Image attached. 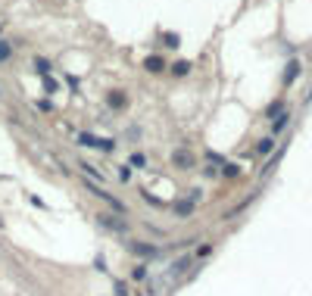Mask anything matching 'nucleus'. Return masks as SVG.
I'll return each instance as SVG.
<instances>
[{
  "instance_id": "f257e3e1",
  "label": "nucleus",
  "mask_w": 312,
  "mask_h": 296,
  "mask_svg": "<svg viewBox=\"0 0 312 296\" xmlns=\"http://www.w3.org/2000/svg\"><path fill=\"white\" fill-rule=\"evenodd\" d=\"M84 187H88L91 193H94V197H97V200H103V203H106V206H109V209H113V212H116V215H128V206H125V203H122L119 197H113V193H106L103 187H94V184H91V181H84Z\"/></svg>"
},
{
  "instance_id": "f03ea898",
  "label": "nucleus",
  "mask_w": 312,
  "mask_h": 296,
  "mask_svg": "<svg viewBox=\"0 0 312 296\" xmlns=\"http://www.w3.org/2000/svg\"><path fill=\"white\" fill-rule=\"evenodd\" d=\"M191 265H193V256H181V259H175V262H172V265H168V268H166V272L159 274V277H163V284H168V281H178V277H181L184 272H188Z\"/></svg>"
},
{
  "instance_id": "7ed1b4c3",
  "label": "nucleus",
  "mask_w": 312,
  "mask_h": 296,
  "mask_svg": "<svg viewBox=\"0 0 312 296\" xmlns=\"http://www.w3.org/2000/svg\"><path fill=\"white\" fill-rule=\"evenodd\" d=\"M94 222L103 228V231H113V234H125L128 231V222H122L119 215H106V212H97Z\"/></svg>"
},
{
  "instance_id": "20e7f679",
  "label": "nucleus",
  "mask_w": 312,
  "mask_h": 296,
  "mask_svg": "<svg viewBox=\"0 0 312 296\" xmlns=\"http://www.w3.org/2000/svg\"><path fill=\"white\" fill-rule=\"evenodd\" d=\"M78 143H81V147L103 150V153H113V150H116V140H109V137H97V134H78Z\"/></svg>"
},
{
  "instance_id": "39448f33",
  "label": "nucleus",
  "mask_w": 312,
  "mask_h": 296,
  "mask_svg": "<svg viewBox=\"0 0 312 296\" xmlns=\"http://www.w3.org/2000/svg\"><path fill=\"white\" fill-rule=\"evenodd\" d=\"M193 209H197V200L188 197V200H178V203H175V206H172V212L178 215V218H191V215H193Z\"/></svg>"
},
{
  "instance_id": "423d86ee",
  "label": "nucleus",
  "mask_w": 312,
  "mask_h": 296,
  "mask_svg": "<svg viewBox=\"0 0 312 296\" xmlns=\"http://www.w3.org/2000/svg\"><path fill=\"white\" fill-rule=\"evenodd\" d=\"M172 165L181 168V172H188V168H193V156L188 153V150H175V153H172Z\"/></svg>"
},
{
  "instance_id": "0eeeda50",
  "label": "nucleus",
  "mask_w": 312,
  "mask_h": 296,
  "mask_svg": "<svg viewBox=\"0 0 312 296\" xmlns=\"http://www.w3.org/2000/svg\"><path fill=\"white\" fill-rule=\"evenodd\" d=\"M128 250L134 252V256H144V259H153L156 252H159L153 243H138V240H131V243H128Z\"/></svg>"
},
{
  "instance_id": "6e6552de",
  "label": "nucleus",
  "mask_w": 312,
  "mask_h": 296,
  "mask_svg": "<svg viewBox=\"0 0 312 296\" xmlns=\"http://www.w3.org/2000/svg\"><path fill=\"white\" fill-rule=\"evenodd\" d=\"M144 69H147V72H153V75H156V72H163V69H166V59H163V56H156V53H153V56H147V59H144Z\"/></svg>"
},
{
  "instance_id": "1a4fd4ad",
  "label": "nucleus",
  "mask_w": 312,
  "mask_h": 296,
  "mask_svg": "<svg viewBox=\"0 0 312 296\" xmlns=\"http://www.w3.org/2000/svg\"><path fill=\"white\" fill-rule=\"evenodd\" d=\"M106 103H109V109H122L125 103H128V97L122 94V91H109V97H106Z\"/></svg>"
},
{
  "instance_id": "9d476101",
  "label": "nucleus",
  "mask_w": 312,
  "mask_h": 296,
  "mask_svg": "<svg viewBox=\"0 0 312 296\" xmlns=\"http://www.w3.org/2000/svg\"><path fill=\"white\" fill-rule=\"evenodd\" d=\"M288 125H290V113H281V115H278L275 122H272V137H278V134L288 128Z\"/></svg>"
},
{
  "instance_id": "9b49d317",
  "label": "nucleus",
  "mask_w": 312,
  "mask_h": 296,
  "mask_svg": "<svg viewBox=\"0 0 312 296\" xmlns=\"http://www.w3.org/2000/svg\"><path fill=\"white\" fill-rule=\"evenodd\" d=\"M256 153H259V156H268V153H275V137H272V134H268V137H263V140L256 143Z\"/></svg>"
},
{
  "instance_id": "f8f14e48",
  "label": "nucleus",
  "mask_w": 312,
  "mask_h": 296,
  "mask_svg": "<svg viewBox=\"0 0 312 296\" xmlns=\"http://www.w3.org/2000/svg\"><path fill=\"white\" fill-rule=\"evenodd\" d=\"M297 75H300V63H297V59H290V63L284 66V84H290Z\"/></svg>"
},
{
  "instance_id": "ddd939ff",
  "label": "nucleus",
  "mask_w": 312,
  "mask_h": 296,
  "mask_svg": "<svg viewBox=\"0 0 312 296\" xmlns=\"http://www.w3.org/2000/svg\"><path fill=\"white\" fill-rule=\"evenodd\" d=\"M131 277H134V281H141V284H147V281H150V268H147V265H134Z\"/></svg>"
},
{
  "instance_id": "4468645a",
  "label": "nucleus",
  "mask_w": 312,
  "mask_h": 296,
  "mask_svg": "<svg viewBox=\"0 0 312 296\" xmlns=\"http://www.w3.org/2000/svg\"><path fill=\"white\" fill-rule=\"evenodd\" d=\"M168 69H172V75H178V78H181V75H188V72H191V63H188V59H178V63L168 66Z\"/></svg>"
},
{
  "instance_id": "2eb2a0df",
  "label": "nucleus",
  "mask_w": 312,
  "mask_h": 296,
  "mask_svg": "<svg viewBox=\"0 0 312 296\" xmlns=\"http://www.w3.org/2000/svg\"><path fill=\"white\" fill-rule=\"evenodd\" d=\"M10 56H13V44L0 38V63H10Z\"/></svg>"
},
{
  "instance_id": "dca6fc26",
  "label": "nucleus",
  "mask_w": 312,
  "mask_h": 296,
  "mask_svg": "<svg viewBox=\"0 0 312 296\" xmlns=\"http://www.w3.org/2000/svg\"><path fill=\"white\" fill-rule=\"evenodd\" d=\"M113 296H131L128 284H125V281H116V284H113Z\"/></svg>"
},
{
  "instance_id": "f3484780",
  "label": "nucleus",
  "mask_w": 312,
  "mask_h": 296,
  "mask_svg": "<svg viewBox=\"0 0 312 296\" xmlns=\"http://www.w3.org/2000/svg\"><path fill=\"white\" fill-rule=\"evenodd\" d=\"M78 168H81V172H84V175H94V181H103V172H97V168H94V165H88V162H81Z\"/></svg>"
},
{
  "instance_id": "a211bd4d",
  "label": "nucleus",
  "mask_w": 312,
  "mask_h": 296,
  "mask_svg": "<svg viewBox=\"0 0 312 296\" xmlns=\"http://www.w3.org/2000/svg\"><path fill=\"white\" fill-rule=\"evenodd\" d=\"M209 252H213V243H200V247H197V252H193V256H197V259H206Z\"/></svg>"
},
{
  "instance_id": "6ab92c4d",
  "label": "nucleus",
  "mask_w": 312,
  "mask_h": 296,
  "mask_svg": "<svg viewBox=\"0 0 312 296\" xmlns=\"http://www.w3.org/2000/svg\"><path fill=\"white\" fill-rule=\"evenodd\" d=\"M131 165H134V168H147V156H144V153H134V156H131Z\"/></svg>"
},
{
  "instance_id": "aec40b11",
  "label": "nucleus",
  "mask_w": 312,
  "mask_h": 296,
  "mask_svg": "<svg viewBox=\"0 0 312 296\" xmlns=\"http://www.w3.org/2000/svg\"><path fill=\"white\" fill-rule=\"evenodd\" d=\"M35 72H41V75H50V63H47V59H35Z\"/></svg>"
},
{
  "instance_id": "412c9836",
  "label": "nucleus",
  "mask_w": 312,
  "mask_h": 296,
  "mask_svg": "<svg viewBox=\"0 0 312 296\" xmlns=\"http://www.w3.org/2000/svg\"><path fill=\"white\" fill-rule=\"evenodd\" d=\"M222 175H225V178H238V175H240V165H234V162H231V165H225V172H222Z\"/></svg>"
},
{
  "instance_id": "4be33fe9",
  "label": "nucleus",
  "mask_w": 312,
  "mask_h": 296,
  "mask_svg": "<svg viewBox=\"0 0 312 296\" xmlns=\"http://www.w3.org/2000/svg\"><path fill=\"white\" fill-rule=\"evenodd\" d=\"M163 41H166V44H168V47H178V44H181V38H178V35H175V31H172V35H166Z\"/></svg>"
},
{
  "instance_id": "5701e85b",
  "label": "nucleus",
  "mask_w": 312,
  "mask_h": 296,
  "mask_svg": "<svg viewBox=\"0 0 312 296\" xmlns=\"http://www.w3.org/2000/svg\"><path fill=\"white\" fill-rule=\"evenodd\" d=\"M119 181H131V168H128V165L119 168Z\"/></svg>"
}]
</instances>
